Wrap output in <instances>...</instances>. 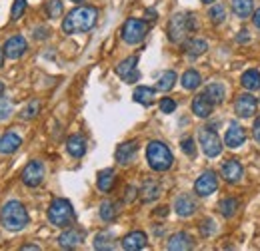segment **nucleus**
Listing matches in <instances>:
<instances>
[{"instance_id":"20e7f679","label":"nucleus","mask_w":260,"mask_h":251,"mask_svg":"<svg viewBox=\"0 0 260 251\" xmlns=\"http://www.w3.org/2000/svg\"><path fill=\"white\" fill-rule=\"evenodd\" d=\"M76 220V214H74V207L72 203L64 199V197H56L52 199V203L48 205V221L56 227H68L72 225Z\"/></svg>"},{"instance_id":"de8ad7c7","label":"nucleus","mask_w":260,"mask_h":251,"mask_svg":"<svg viewBox=\"0 0 260 251\" xmlns=\"http://www.w3.org/2000/svg\"><path fill=\"white\" fill-rule=\"evenodd\" d=\"M252 22H254V26H256V28H260V8L252 14Z\"/></svg>"},{"instance_id":"a878e982","label":"nucleus","mask_w":260,"mask_h":251,"mask_svg":"<svg viewBox=\"0 0 260 251\" xmlns=\"http://www.w3.org/2000/svg\"><path fill=\"white\" fill-rule=\"evenodd\" d=\"M184 50H186V54L190 58H196V56H200V54H204L208 50V42L204 38H190L184 44Z\"/></svg>"},{"instance_id":"f704fd0d","label":"nucleus","mask_w":260,"mask_h":251,"mask_svg":"<svg viewBox=\"0 0 260 251\" xmlns=\"http://www.w3.org/2000/svg\"><path fill=\"white\" fill-rule=\"evenodd\" d=\"M208 16H210V20H212L214 24H220V22H224V18H226V8H224L222 4H214V6L210 8Z\"/></svg>"},{"instance_id":"4c0bfd02","label":"nucleus","mask_w":260,"mask_h":251,"mask_svg":"<svg viewBox=\"0 0 260 251\" xmlns=\"http://www.w3.org/2000/svg\"><path fill=\"white\" fill-rule=\"evenodd\" d=\"M216 231V225H214V221L210 220V218H206V220L200 221V233L204 235V237H208V235H212Z\"/></svg>"},{"instance_id":"72a5a7b5","label":"nucleus","mask_w":260,"mask_h":251,"mask_svg":"<svg viewBox=\"0 0 260 251\" xmlns=\"http://www.w3.org/2000/svg\"><path fill=\"white\" fill-rule=\"evenodd\" d=\"M112 239H114V235L110 231H100L94 237V249H112Z\"/></svg>"},{"instance_id":"473e14b6","label":"nucleus","mask_w":260,"mask_h":251,"mask_svg":"<svg viewBox=\"0 0 260 251\" xmlns=\"http://www.w3.org/2000/svg\"><path fill=\"white\" fill-rule=\"evenodd\" d=\"M238 210V199L236 197H224L218 201V212L224 216V218H232Z\"/></svg>"},{"instance_id":"a19ab883","label":"nucleus","mask_w":260,"mask_h":251,"mask_svg":"<svg viewBox=\"0 0 260 251\" xmlns=\"http://www.w3.org/2000/svg\"><path fill=\"white\" fill-rule=\"evenodd\" d=\"M160 110H162L164 114H172L176 110V102L172 98H162L160 100Z\"/></svg>"},{"instance_id":"f8f14e48","label":"nucleus","mask_w":260,"mask_h":251,"mask_svg":"<svg viewBox=\"0 0 260 251\" xmlns=\"http://www.w3.org/2000/svg\"><path fill=\"white\" fill-rule=\"evenodd\" d=\"M220 174H222V180H224L226 184H238V182L242 180L244 168H242V163H240L238 159L232 157V159H226V161L222 163Z\"/></svg>"},{"instance_id":"ddd939ff","label":"nucleus","mask_w":260,"mask_h":251,"mask_svg":"<svg viewBox=\"0 0 260 251\" xmlns=\"http://www.w3.org/2000/svg\"><path fill=\"white\" fill-rule=\"evenodd\" d=\"M84 237H86V231H84V229H80V227H70V229H66L64 233H60L58 243H60V247H64V249H72V247H78V245L84 241Z\"/></svg>"},{"instance_id":"aec40b11","label":"nucleus","mask_w":260,"mask_h":251,"mask_svg":"<svg viewBox=\"0 0 260 251\" xmlns=\"http://www.w3.org/2000/svg\"><path fill=\"white\" fill-rule=\"evenodd\" d=\"M22 146V138L14 132H6L2 138H0V154H14L18 148Z\"/></svg>"},{"instance_id":"bb28decb","label":"nucleus","mask_w":260,"mask_h":251,"mask_svg":"<svg viewBox=\"0 0 260 251\" xmlns=\"http://www.w3.org/2000/svg\"><path fill=\"white\" fill-rule=\"evenodd\" d=\"M202 94L206 96L214 106H218V104H222L224 102V86L222 84H218V82H212V84H208L206 88H204V92Z\"/></svg>"},{"instance_id":"dca6fc26","label":"nucleus","mask_w":260,"mask_h":251,"mask_svg":"<svg viewBox=\"0 0 260 251\" xmlns=\"http://www.w3.org/2000/svg\"><path fill=\"white\" fill-rule=\"evenodd\" d=\"M192 245H194V241H192L190 233H186V231H178V233H174V235L168 239L166 249H170V251H186V249H192Z\"/></svg>"},{"instance_id":"f3484780","label":"nucleus","mask_w":260,"mask_h":251,"mask_svg":"<svg viewBox=\"0 0 260 251\" xmlns=\"http://www.w3.org/2000/svg\"><path fill=\"white\" fill-rule=\"evenodd\" d=\"M136 152H138V144L136 142H124V144H120L118 148H116V161L120 163V165H128L134 161V157H136Z\"/></svg>"},{"instance_id":"a211bd4d","label":"nucleus","mask_w":260,"mask_h":251,"mask_svg":"<svg viewBox=\"0 0 260 251\" xmlns=\"http://www.w3.org/2000/svg\"><path fill=\"white\" fill-rule=\"evenodd\" d=\"M146 233L144 231H130L122 239V249L126 251H140L146 247Z\"/></svg>"},{"instance_id":"7c9ffc66","label":"nucleus","mask_w":260,"mask_h":251,"mask_svg":"<svg viewBox=\"0 0 260 251\" xmlns=\"http://www.w3.org/2000/svg\"><path fill=\"white\" fill-rule=\"evenodd\" d=\"M180 82H182V88L184 90H196L202 84V78H200V74L196 70H186L182 74V80Z\"/></svg>"},{"instance_id":"f257e3e1","label":"nucleus","mask_w":260,"mask_h":251,"mask_svg":"<svg viewBox=\"0 0 260 251\" xmlns=\"http://www.w3.org/2000/svg\"><path fill=\"white\" fill-rule=\"evenodd\" d=\"M96 20L98 10L94 6H76L62 20V30L64 34H82L92 30L96 26Z\"/></svg>"},{"instance_id":"4468645a","label":"nucleus","mask_w":260,"mask_h":251,"mask_svg":"<svg viewBox=\"0 0 260 251\" xmlns=\"http://www.w3.org/2000/svg\"><path fill=\"white\" fill-rule=\"evenodd\" d=\"M26 48H28V44H26V40L22 36H12L4 44V56L10 58V60H16L26 52Z\"/></svg>"},{"instance_id":"09e8293b","label":"nucleus","mask_w":260,"mask_h":251,"mask_svg":"<svg viewBox=\"0 0 260 251\" xmlns=\"http://www.w3.org/2000/svg\"><path fill=\"white\" fill-rule=\"evenodd\" d=\"M158 216H168V207H158Z\"/></svg>"},{"instance_id":"2eb2a0df","label":"nucleus","mask_w":260,"mask_h":251,"mask_svg":"<svg viewBox=\"0 0 260 251\" xmlns=\"http://www.w3.org/2000/svg\"><path fill=\"white\" fill-rule=\"evenodd\" d=\"M246 142V132L242 126H238L236 122L228 126L226 134H224V144L228 148H240L242 144Z\"/></svg>"},{"instance_id":"58836bf2","label":"nucleus","mask_w":260,"mask_h":251,"mask_svg":"<svg viewBox=\"0 0 260 251\" xmlns=\"http://www.w3.org/2000/svg\"><path fill=\"white\" fill-rule=\"evenodd\" d=\"M38 112H40V102H38V100H32V102L26 106V110H24L22 116H24L26 120H32V118H36Z\"/></svg>"},{"instance_id":"864d4df0","label":"nucleus","mask_w":260,"mask_h":251,"mask_svg":"<svg viewBox=\"0 0 260 251\" xmlns=\"http://www.w3.org/2000/svg\"><path fill=\"white\" fill-rule=\"evenodd\" d=\"M2 92H4V84L0 82V94H2Z\"/></svg>"},{"instance_id":"cd10ccee","label":"nucleus","mask_w":260,"mask_h":251,"mask_svg":"<svg viewBox=\"0 0 260 251\" xmlns=\"http://www.w3.org/2000/svg\"><path fill=\"white\" fill-rule=\"evenodd\" d=\"M230 6H232V12L238 18H248L252 14L254 0H230Z\"/></svg>"},{"instance_id":"603ef678","label":"nucleus","mask_w":260,"mask_h":251,"mask_svg":"<svg viewBox=\"0 0 260 251\" xmlns=\"http://www.w3.org/2000/svg\"><path fill=\"white\" fill-rule=\"evenodd\" d=\"M200 2H204V4H212V2H216V0H200Z\"/></svg>"},{"instance_id":"f03ea898","label":"nucleus","mask_w":260,"mask_h":251,"mask_svg":"<svg viewBox=\"0 0 260 251\" xmlns=\"http://www.w3.org/2000/svg\"><path fill=\"white\" fill-rule=\"evenodd\" d=\"M30 223V216L24 207V203L12 199L6 201L0 210V225L8 231H22L26 225Z\"/></svg>"},{"instance_id":"5701e85b","label":"nucleus","mask_w":260,"mask_h":251,"mask_svg":"<svg viewBox=\"0 0 260 251\" xmlns=\"http://www.w3.org/2000/svg\"><path fill=\"white\" fill-rule=\"evenodd\" d=\"M138 193H140V199H142L144 203H150V201L158 199V195H160V186H158L156 180H146V182L142 184V188H140Z\"/></svg>"},{"instance_id":"3c124183","label":"nucleus","mask_w":260,"mask_h":251,"mask_svg":"<svg viewBox=\"0 0 260 251\" xmlns=\"http://www.w3.org/2000/svg\"><path fill=\"white\" fill-rule=\"evenodd\" d=\"M22 249L26 251V249H38V247H36V245H24V247H22Z\"/></svg>"},{"instance_id":"9d476101","label":"nucleus","mask_w":260,"mask_h":251,"mask_svg":"<svg viewBox=\"0 0 260 251\" xmlns=\"http://www.w3.org/2000/svg\"><path fill=\"white\" fill-rule=\"evenodd\" d=\"M216 189H218V178H216V174L212 170H206L204 174H200V178L194 182V191L196 195H200V197H208Z\"/></svg>"},{"instance_id":"412c9836","label":"nucleus","mask_w":260,"mask_h":251,"mask_svg":"<svg viewBox=\"0 0 260 251\" xmlns=\"http://www.w3.org/2000/svg\"><path fill=\"white\" fill-rule=\"evenodd\" d=\"M66 152L72 157H82L86 154V138L82 134H74L66 142Z\"/></svg>"},{"instance_id":"c756f323","label":"nucleus","mask_w":260,"mask_h":251,"mask_svg":"<svg viewBox=\"0 0 260 251\" xmlns=\"http://www.w3.org/2000/svg\"><path fill=\"white\" fill-rule=\"evenodd\" d=\"M174 84H176V72H174V70H166L162 76L158 78V82H156V90H160V92H170V90L174 88Z\"/></svg>"},{"instance_id":"9b49d317","label":"nucleus","mask_w":260,"mask_h":251,"mask_svg":"<svg viewBox=\"0 0 260 251\" xmlns=\"http://www.w3.org/2000/svg\"><path fill=\"white\" fill-rule=\"evenodd\" d=\"M136 64H138V56H128L126 60H122V62L116 66V74H118L126 84H134V82H138V78H140V72L136 70Z\"/></svg>"},{"instance_id":"79ce46f5","label":"nucleus","mask_w":260,"mask_h":251,"mask_svg":"<svg viewBox=\"0 0 260 251\" xmlns=\"http://www.w3.org/2000/svg\"><path fill=\"white\" fill-rule=\"evenodd\" d=\"M12 114V106L10 102H6L4 98H0V120H6Z\"/></svg>"},{"instance_id":"a18cd8bd","label":"nucleus","mask_w":260,"mask_h":251,"mask_svg":"<svg viewBox=\"0 0 260 251\" xmlns=\"http://www.w3.org/2000/svg\"><path fill=\"white\" fill-rule=\"evenodd\" d=\"M250 40V36H248V32L246 30H240L238 32V36H236V42H240V44H244V42H248Z\"/></svg>"},{"instance_id":"c03bdc74","label":"nucleus","mask_w":260,"mask_h":251,"mask_svg":"<svg viewBox=\"0 0 260 251\" xmlns=\"http://www.w3.org/2000/svg\"><path fill=\"white\" fill-rule=\"evenodd\" d=\"M252 136H254V140L260 144V118H256V122L252 126Z\"/></svg>"},{"instance_id":"8fccbe9b","label":"nucleus","mask_w":260,"mask_h":251,"mask_svg":"<svg viewBox=\"0 0 260 251\" xmlns=\"http://www.w3.org/2000/svg\"><path fill=\"white\" fill-rule=\"evenodd\" d=\"M2 64H4V48H0V68H2Z\"/></svg>"},{"instance_id":"4be33fe9","label":"nucleus","mask_w":260,"mask_h":251,"mask_svg":"<svg viewBox=\"0 0 260 251\" xmlns=\"http://www.w3.org/2000/svg\"><path fill=\"white\" fill-rule=\"evenodd\" d=\"M212 110H214V104L204 94L194 96V100H192V112H194V116H198V118H208L212 114Z\"/></svg>"},{"instance_id":"7ed1b4c3","label":"nucleus","mask_w":260,"mask_h":251,"mask_svg":"<svg viewBox=\"0 0 260 251\" xmlns=\"http://www.w3.org/2000/svg\"><path fill=\"white\" fill-rule=\"evenodd\" d=\"M146 161H148V165H150L154 172H166V170L172 168L174 156H172L170 148H168L164 142L154 140V142H150V144L146 146Z\"/></svg>"},{"instance_id":"e433bc0d","label":"nucleus","mask_w":260,"mask_h":251,"mask_svg":"<svg viewBox=\"0 0 260 251\" xmlns=\"http://www.w3.org/2000/svg\"><path fill=\"white\" fill-rule=\"evenodd\" d=\"M26 10V0H14L12 4V12H10V20H18Z\"/></svg>"},{"instance_id":"0eeeda50","label":"nucleus","mask_w":260,"mask_h":251,"mask_svg":"<svg viewBox=\"0 0 260 251\" xmlns=\"http://www.w3.org/2000/svg\"><path fill=\"white\" fill-rule=\"evenodd\" d=\"M198 142H200V148H202L204 156L216 157L222 154V142H220L218 134H216L212 128H200V132H198Z\"/></svg>"},{"instance_id":"393cba45","label":"nucleus","mask_w":260,"mask_h":251,"mask_svg":"<svg viewBox=\"0 0 260 251\" xmlns=\"http://www.w3.org/2000/svg\"><path fill=\"white\" fill-rule=\"evenodd\" d=\"M114 182H116V174H114V170H112V168H106V170H102V172L98 174L96 186L100 191L108 193L110 189L114 188Z\"/></svg>"},{"instance_id":"1a4fd4ad","label":"nucleus","mask_w":260,"mask_h":251,"mask_svg":"<svg viewBox=\"0 0 260 251\" xmlns=\"http://www.w3.org/2000/svg\"><path fill=\"white\" fill-rule=\"evenodd\" d=\"M256 106H258V98H254V92H246L236 96L234 112L238 118H252L256 114Z\"/></svg>"},{"instance_id":"6ab92c4d","label":"nucleus","mask_w":260,"mask_h":251,"mask_svg":"<svg viewBox=\"0 0 260 251\" xmlns=\"http://www.w3.org/2000/svg\"><path fill=\"white\" fill-rule=\"evenodd\" d=\"M174 210H176V214H178L180 218H190V216L196 212L194 197H190L188 193L178 195V197H176V201H174Z\"/></svg>"},{"instance_id":"423d86ee","label":"nucleus","mask_w":260,"mask_h":251,"mask_svg":"<svg viewBox=\"0 0 260 251\" xmlns=\"http://www.w3.org/2000/svg\"><path fill=\"white\" fill-rule=\"evenodd\" d=\"M148 34V22L142 20V18H128L122 26V40L134 46V44H140Z\"/></svg>"},{"instance_id":"c85d7f7f","label":"nucleus","mask_w":260,"mask_h":251,"mask_svg":"<svg viewBox=\"0 0 260 251\" xmlns=\"http://www.w3.org/2000/svg\"><path fill=\"white\" fill-rule=\"evenodd\" d=\"M134 102L136 104H142V106H150L154 102V88H148V86H138L134 90Z\"/></svg>"},{"instance_id":"b1692460","label":"nucleus","mask_w":260,"mask_h":251,"mask_svg":"<svg viewBox=\"0 0 260 251\" xmlns=\"http://www.w3.org/2000/svg\"><path fill=\"white\" fill-rule=\"evenodd\" d=\"M240 84H242V88H244L246 92H256V90H260V72L254 70V68L246 70V72L240 76Z\"/></svg>"},{"instance_id":"2f4dec72","label":"nucleus","mask_w":260,"mask_h":251,"mask_svg":"<svg viewBox=\"0 0 260 251\" xmlns=\"http://www.w3.org/2000/svg\"><path fill=\"white\" fill-rule=\"evenodd\" d=\"M116 216H118V203H114L110 199L100 203V218H102V221H114Z\"/></svg>"},{"instance_id":"49530a36","label":"nucleus","mask_w":260,"mask_h":251,"mask_svg":"<svg viewBox=\"0 0 260 251\" xmlns=\"http://www.w3.org/2000/svg\"><path fill=\"white\" fill-rule=\"evenodd\" d=\"M158 18V14L154 10H146V22H154Z\"/></svg>"},{"instance_id":"5fc2aeb1","label":"nucleus","mask_w":260,"mask_h":251,"mask_svg":"<svg viewBox=\"0 0 260 251\" xmlns=\"http://www.w3.org/2000/svg\"><path fill=\"white\" fill-rule=\"evenodd\" d=\"M72 2H82V0H72Z\"/></svg>"},{"instance_id":"37998d69","label":"nucleus","mask_w":260,"mask_h":251,"mask_svg":"<svg viewBox=\"0 0 260 251\" xmlns=\"http://www.w3.org/2000/svg\"><path fill=\"white\" fill-rule=\"evenodd\" d=\"M136 195H138V189L134 188V186H128V188H126V197H124V201H132Z\"/></svg>"},{"instance_id":"c9c22d12","label":"nucleus","mask_w":260,"mask_h":251,"mask_svg":"<svg viewBox=\"0 0 260 251\" xmlns=\"http://www.w3.org/2000/svg\"><path fill=\"white\" fill-rule=\"evenodd\" d=\"M46 14H48V18H58L62 14V2L60 0H48L46 2Z\"/></svg>"},{"instance_id":"6e6552de","label":"nucleus","mask_w":260,"mask_h":251,"mask_svg":"<svg viewBox=\"0 0 260 251\" xmlns=\"http://www.w3.org/2000/svg\"><path fill=\"white\" fill-rule=\"evenodd\" d=\"M44 174H46L44 163L38 161V159H32V161H28V163L24 165V170H22V182H24V186H28V188H38V186L42 184V180H44Z\"/></svg>"},{"instance_id":"39448f33","label":"nucleus","mask_w":260,"mask_h":251,"mask_svg":"<svg viewBox=\"0 0 260 251\" xmlns=\"http://www.w3.org/2000/svg\"><path fill=\"white\" fill-rule=\"evenodd\" d=\"M196 18L194 14H174L168 22V38L172 42H182L190 32L196 30Z\"/></svg>"},{"instance_id":"ea45409f","label":"nucleus","mask_w":260,"mask_h":251,"mask_svg":"<svg viewBox=\"0 0 260 251\" xmlns=\"http://www.w3.org/2000/svg\"><path fill=\"white\" fill-rule=\"evenodd\" d=\"M180 148H182V152L186 154V156H194L196 154V148H194V140L192 138H184L182 142H180Z\"/></svg>"}]
</instances>
